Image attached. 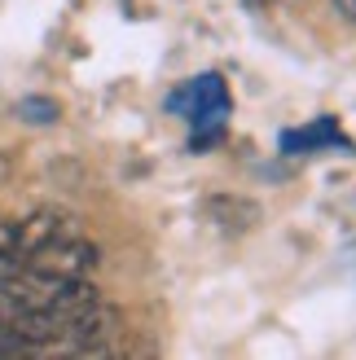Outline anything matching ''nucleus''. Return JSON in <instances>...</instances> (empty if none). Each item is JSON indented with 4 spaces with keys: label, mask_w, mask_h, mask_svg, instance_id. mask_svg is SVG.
I'll return each mask as SVG.
<instances>
[{
    "label": "nucleus",
    "mask_w": 356,
    "mask_h": 360,
    "mask_svg": "<svg viewBox=\"0 0 356 360\" xmlns=\"http://www.w3.org/2000/svg\"><path fill=\"white\" fill-rule=\"evenodd\" d=\"M97 259H101V250L93 242H84L80 233H70V238H58L40 250H31L27 268L49 277V281H70V277H88L97 268Z\"/></svg>",
    "instance_id": "nucleus-1"
},
{
    "label": "nucleus",
    "mask_w": 356,
    "mask_h": 360,
    "mask_svg": "<svg viewBox=\"0 0 356 360\" xmlns=\"http://www.w3.org/2000/svg\"><path fill=\"white\" fill-rule=\"evenodd\" d=\"M75 233V224H70V215H62V211H53V207H44V211H31L27 220H18V255H31V250H40V246H49V242H58V238H70Z\"/></svg>",
    "instance_id": "nucleus-2"
},
{
    "label": "nucleus",
    "mask_w": 356,
    "mask_h": 360,
    "mask_svg": "<svg viewBox=\"0 0 356 360\" xmlns=\"http://www.w3.org/2000/svg\"><path fill=\"white\" fill-rule=\"evenodd\" d=\"M207 220L220 233H251L260 224V202L234 198V193H216V198H207Z\"/></svg>",
    "instance_id": "nucleus-3"
},
{
    "label": "nucleus",
    "mask_w": 356,
    "mask_h": 360,
    "mask_svg": "<svg viewBox=\"0 0 356 360\" xmlns=\"http://www.w3.org/2000/svg\"><path fill=\"white\" fill-rule=\"evenodd\" d=\"M281 146H286V150H299V146H304V150H317V146H343V136L339 132H334V123H317V128H308V132H286V136H281Z\"/></svg>",
    "instance_id": "nucleus-4"
},
{
    "label": "nucleus",
    "mask_w": 356,
    "mask_h": 360,
    "mask_svg": "<svg viewBox=\"0 0 356 360\" xmlns=\"http://www.w3.org/2000/svg\"><path fill=\"white\" fill-rule=\"evenodd\" d=\"M18 115H23V119H31V123H53V119H58V101L27 97L23 105H18Z\"/></svg>",
    "instance_id": "nucleus-5"
},
{
    "label": "nucleus",
    "mask_w": 356,
    "mask_h": 360,
    "mask_svg": "<svg viewBox=\"0 0 356 360\" xmlns=\"http://www.w3.org/2000/svg\"><path fill=\"white\" fill-rule=\"evenodd\" d=\"M334 9H339L348 22H356V0H334Z\"/></svg>",
    "instance_id": "nucleus-6"
},
{
    "label": "nucleus",
    "mask_w": 356,
    "mask_h": 360,
    "mask_svg": "<svg viewBox=\"0 0 356 360\" xmlns=\"http://www.w3.org/2000/svg\"><path fill=\"white\" fill-rule=\"evenodd\" d=\"M255 5H264V0H255Z\"/></svg>",
    "instance_id": "nucleus-7"
}]
</instances>
